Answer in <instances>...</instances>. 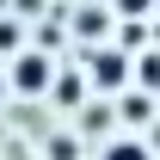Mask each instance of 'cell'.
Returning a JSON list of instances; mask_svg holds the SVG:
<instances>
[{
  "mask_svg": "<svg viewBox=\"0 0 160 160\" xmlns=\"http://www.w3.org/2000/svg\"><path fill=\"white\" fill-rule=\"evenodd\" d=\"M6 92L12 99H43L49 92V80H56V62H49V49H19V56H6Z\"/></svg>",
  "mask_w": 160,
  "mask_h": 160,
  "instance_id": "6da1fadb",
  "label": "cell"
},
{
  "mask_svg": "<svg viewBox=\"0 0 160 160\" xmlns=\"http://www.w3.org/2000/svg\"><path fill=\"white\" fill-rule=\"evenodd\" d=\"M86 86H92V92H105V99H111V92H123V86H129V56H123L117 43H99V49H86Z\"/></svg>",
  "mask_w": 160,
  "mask_h": 160,
  "instance_id": "7a4b0ae2",
  "label": "cell"
},
{
  "mask_svg": "<svg viewBox=\"0 0 160 160\" xmlns=\"http://www.w3.org/2000/svg\"><path fill=\"white\" fill-rule=\"evenodd\" d=\"M99 160H154V154H148V142H142V136L117 129V136H111V142L99 148Z\"/></svg>",
  "mask_w": 160,
  "mask_h": 160,
  "instance_id": "3957f363",
  "label": "cell"
},
{
  "mask_svg": "<svg viewBox=\"0 0 160 160\" xmlns=\"http://www.w3.org/2000/svg\"><path fill=\"white\" fill-rule=\"evenodd\" d=\"M43 160H80V136H74V129L49 136V142H43Z\"/></svg>",
  "mask_w": 160,
  "mask_h": 160,
  "instance_id": "277c9868",
  "label": "cell"
},
{
  "mask_svg": "<svg viewBox=\"0 0 160 160\" xmlns=\"http://www.w3.org/2000/svg\"><path fill=\"white\" fill-rule=\"evenodd\" d=\"M19 49H25V25H19V19H0V62L19 56Z\"/></svg>",
  "mask_w": 160,
  "mask_h": 160,
  "instance_id": "5b68a950",
  "label": "cell"
},
{
  "mask_svg": "<svg viewBox=\"0 0 160 160\" xmlns=\"http://www.w3.org/2000/svg\"><path fill=\"white\" fill-rule=\"evenodd\" d=\"M129 80H142V86H160V56H136V62H129Z\"/></svg>",
  "mask_w": 160,
  "mask_h": 160,
  "instance_id": "8992f818",
  "label": "cell"
},
{
  "mask_svg": "<svg viewBox=\"0 0 160 160\" xmlns=\"http://www.w3.org/2000/svg\"><path fill=\"white\" fill-rule=\"evenodd\" d=\"M111 12H117V19H148V12H154V0H111Z\"/></svg>",
  "mask_w": 160,
  "mask_h": 160,
  "instance_id": "52a82bcc",
  "label": "cell"
},
{
  "mask_svg": "<svg viewBox=\"0 0 160 160\" xmlns=\"http://www.w3.org/2000/svg\"><path fill=\"white\" fill-rule=\"evenodd\" d=\"M80 123H86V129H111V105H99V99H92L86 111H80Z\"/></svg>",
  "mask_w": 160,
  "mask_h": 160,
  "instance_id": "ba28073f",
  "label": "cell"
},
{
  "mask_svg": "<svg viewBox=\"0 0 160 160\" xmlns=\"http://www.w3.org/2000/svg\"><path fill=\"white\" fill-rule=\"evenodd\" d=\"M123 117H129V123L154 117V99H142V92H129V99H123Z\"/></svg>",
  "mask_w": 160,
  "mask_h": 160,
  "instance_id": "9c48e42d",
  "label": "cell"
},
{
  "mask_svg": "<svg viewBox=\"0 0 160 160\" xmlns=\"http://www.w3.org/2000/svg\"><path fill=\"white\" fill-rule=\"evenodd\" d=\"M92 31H105V12H99V6H86V12H80V37H92Z\"/></svg>",
  "mask_w": 160,
  "mask_h": 160,
  "instance_id": "30bf717a",
  "label": "cell"
},
{
  "mask_svg": "<svg viewBox=\"0 0 160 160\" xmlns=\"http://www.w3.org/2000/svg\"><path fill=\"white\" fill-rule=\"evenodd\" d=\"M6 99H12V92H6V74H0V105H6Z\"/></svg>",
  "mask_w": 160,
  "mask_h": 160,
  "instance_id": "8fae6325",
  "label": "cell"
}]
</instances>
